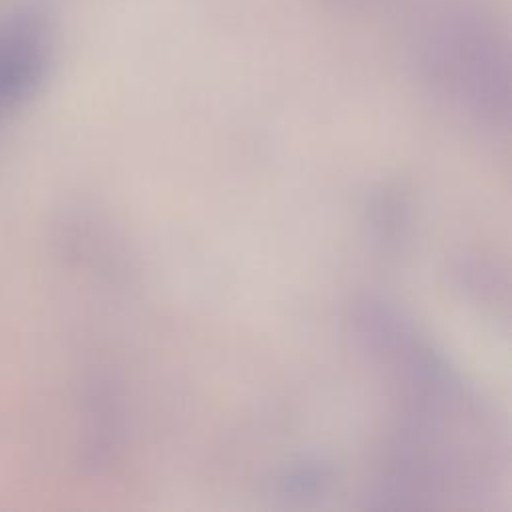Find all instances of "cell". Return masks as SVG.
I'll use <instances>...</instances> for the list:
<instances>
[{"label": "cell", "mask_w": 512, "mask_h": 512, "mask_svg": "<svg viewBox=\"0 0 512 512\" xmlns=\"http://www.w3.org/2000/svg\"><path fill=\"white\" fill-rule=\"evenodd\" d=\"M48 60L50 28L40 12L20 10L0 22V120L34 94Z\"/></svg>", "instance_id": "obj_1"}]
</instances>
